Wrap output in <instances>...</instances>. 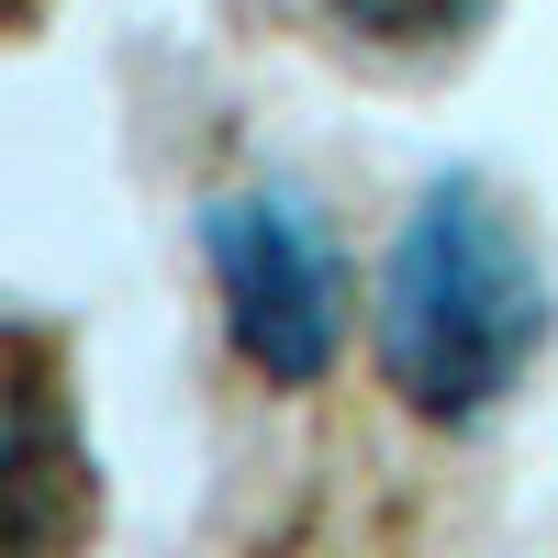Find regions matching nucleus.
<instances>
[{"mask_svg": "<svg viewBox=\"0 0 558 558\" xmlns=\"http://www.w3.org/2000/svg\"><path fill=\"white\" fill-rule=\"evenodd\" d=\"M336 34L380 45V57H447V45H470L502 0H324Z\"/></svg>", "mask_w": 558, "mask_h": 558, "instance_id": "7ed1b4c3", "label": "nucleus"}, {"mask_svg": "<svg viewBox=\"0 0 558 558\" xmlns=\"http://www.w3.org/2000/svg\"><path fill=\"white\" fill-rule=\"evenodd\" d=\"M202 257H213V291H223V336L257 380L302 391L336 368L347 347V291H336V257L302 223L291 191H223L202 202Z\"/></svg>", "mask_w": 558, "mask_h": 558, "instance_id": "f03ea898", "label": "nucleus"}, {"mask_svg": "<svg viewBox=\"0 0 558 558\" xmlns=\"http://www.w3.org/2000/svg\"><path fill=\"white\" fill-rule=\"evenodd\" d=\"M547 257L481 168L425 179L380 268V368L425 425H481L547 357Z\"/></svg>", "mask_w": 558, "mask_h": 558, "instance_id": "f257e3e1", "label": "nucleus"}]
</instances>
